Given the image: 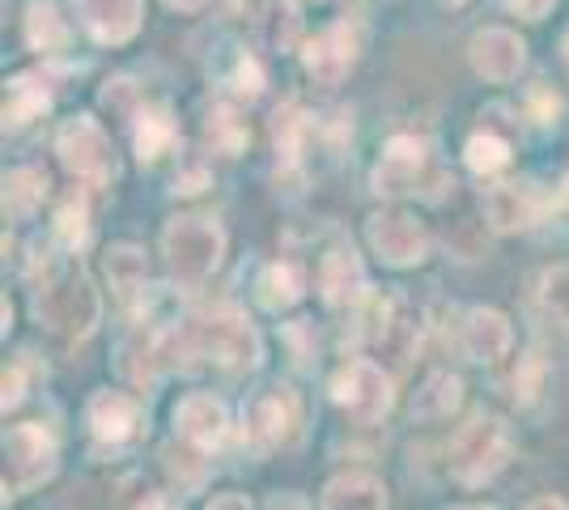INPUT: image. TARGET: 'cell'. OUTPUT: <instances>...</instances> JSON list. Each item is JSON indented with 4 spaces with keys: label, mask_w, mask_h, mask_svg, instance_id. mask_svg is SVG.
I'll list each match as a JSON object with an SVG mask.
<instances>
[{
    "label": "cell",
    "mask_w": 569,
    "mask_h": 510,
    "mask_svg": "<svg viewBox=\"0 0 569 510\" xmlns=\"http://www.w3.org/2000/svg\"><path fill=\"white\" fill-rule=\"evenodd\" d=\"M34 319L51 332L72 340L90 337L98 328V319H102V302H98L90 277L64 256L48 260L43 281L34 286Z\"/></svg>",
    "instance_id": "cell-1"
},
{
    "label": "cell",
    "mask_w": 569,
    "mask_h": 510,
    "mask_svg": "<svg viewBox=\"0 0 569 510\" xmlns=\"http://www.w3.org/2000/svg\"><path fill=\"white\" fill-rule=\"evenodd\" d=\"M179 349H188L196 358H209V362L226 366V370H247V366L260 362L263 353L256 328L230 307H213V311L191 319L188 328L179 332Z\"/></svg>",
    "instance_id": "cell-2"
},
{
    "label": "cell",
    "mask_w": 569,
    "mask_h": 510,
    "mask_svg": "<svg viewBox=\"0 0 569 510\" xmlns=\"http://www.w3.org/2000/svg\"><path fill=\"white\" fill-rule=\"evenodd\" d=\"M510 451H515V442H510V430L501 417H472L451 442V477L459 486H485L510 463Z\"/></svg>",
    "instance_id": "cell-3"
},
{
    "label": "cell",
    "mask_w": 569,
    "mask_h": 510,
    "mask_svg": "<svg viewBox=\"0 0 569 510\" xmlns=\"http://www.w3.org/2000/svg\"><path fill=\"white\" fill-rule=\"evenodd\" d=\"M167 247L170 272L183 277V281H204L217 264H221V251H226V234L221 226L209 218H174L162 234Z\"/></svg>",
    "instance_id": "cell-4"
},
{
    "label": "cell",
    "mask_w": 569,
    "mask_h": 510,
    "mask_svg": "<svg viewBox=\"0 0 569 510\" xmlns=\"http://www.w3.org/2000/svg\"><path fill=\"white\" fill-rule=\"evenodd\" d=\"M332 400L353 417V421L375 426V421H382V417L391 413L396 388H391V374H387L379 362L357 358V362L340 366V374L332 379Z\"/></svg>",
    "instance_id": "cell-5"
},
{
    "label": "cell",
    "mask_w": 569,
    "mask_h": 510,
    "mask_svg": "<svg viewBox=\"0 0 569 510\" xmlns=\"http://www.w3.org/2000/svg\"><path fill=\"white\" fill-rule=\"evenodd\" d=\"M56 149H60V162L86 179V183H107L116 179V149H111V137L98 128L90 116H77L60 128L56 137Z\"/></svg>",
    "instance_id": "cell-6"
},
{
    "label": "cell",
    "mask_w": 569,
    "mask_h": 510,
    "mask_svg": "<svg viewBox=\"0 0 569 510\" xmlns=\"http://www.w3.org/2000/svg\"><path fill=\"white\" fill-rule=\"evenodd\" d=\"M242 417H247V434L260 451L289 447L302 430V404L289 388H263L260 396H251Z\"/></svg>",
    "instance_id": "cell-7"
},
{
    "label": "cell",
    "mask_w": 569,
    "mask_h": 510,
    "mask_svg": "<svg viewBox=\"0 0 569 510\" xmlns=\"http://www.w3.org/2000/svg\"><path fill=\"white\" fill-rule=\"evenodd\" d=\"M366 239H370L382 264L391 268H412L429 256L426 226L417 218H408V213H375L366 221Z\"/></svg>",
    "instance_id": "cell-8"
},
{
    "label": "cell",
    "mask_w": 569,
    "mask_h": 510,
    "mask_svg": "<svg viewBox=\"0 0 569 510\" xmlns=\"http://www.w3.org/2000/svg\"><path fill=\"white\" fill-rule=\"evenodd\" d=\"M4 460H9V477L13 489H34L56 472V442L43 426L26 421V426H9L4 430Z\"/></svg>",
    "instance_id": "cell-9"
},
{
    "label": "cell",
    "mask_w": 569,
    "mask_h": 510,
    "mask_svg": "<svg viewBox=\"0 0 569 510\" xmlns=\"http://www.w3.org/2000/svg\"><path fill=\"white\" fill-rule=\"evenodd\" d=\"M86 421L102 447H132L144 434V404L128 391H94Z\"/></svg>",
    "instance_id": "cell-10"
},
{
    "label": "cell",
    "mask_w": 569,
    "mask_h": 510,
    "mask_svg": "<svg viewBox=\"0 0 569 510\" xmlns=\"http://www.w3.org/2000/svg\"><path fill=\"white\" fill-rule=\"evenodd\" d=\"M357 48H361V34H357V26L349 22H336L328 26L319 39H310L307 43V73L319 81V86H340L345 73L353 69L357 60Z\"/></svg>",
    "instance_id": "cell-11"
},
{
    "label": "cell",
    "mask_w": 569,
    "mask_h": 510,
    "mask_svg": "<svg viewBox=\"0 0 569 510\" xmlns=\"http://www.w3.org/2000/svg\"><path fill=\"white\" fill-rule=\"evenodd\" d=\"M426 170H429L426 141H417V137H396V141L387 146V153L379 158V167H375V192H382V196L417 192L421 179H426Z\"/></svg>",
    "instance_id": "cell-12"
},
{
    "label": "cell",
    "mask_w": 569,
    "mask_h": 510,
    "mask_svg": "<svg viewBox=\"0 0 569 510\" xmlns=\"http://www.w3.org/2000/svg\"><path fill=\"white\" fill-rule=\"evenodd\" d=\"M174 430L183 442L191 447H200V451H213L226 442L230 434V413H226V404L213 400L209 391H196L188 400H179V409H174Z\"/></svg>",
    "instance_id": "cell-13"
},
{
    "label": "cell",
    "mask_w": 569,
    "mask_h": 510,
    "mask_svg": "<svg viewBox=\"0 0 569 510\" xmlns=\"http://www.w3.org/2000/svg\"><path fill=\"white\" fill-rule=\"evenodd\" d=\"M522 64H527V48H522V39L515 30H480L472 39V69L485 81H493V86H506V81H515L522 73Z\"/></svg>",
    "instance_id": "cell-14"
},
{
    "label": "cell",
    "mask_w": 569,
    "mask_h": 510,
    "mask_svg": "<svg viewBox=\"0 0 569 510\" xmlns=\"http://www.w3.org/2000/svg\"><path fill=\"white\" fill-rule=\"evenodd\" d=\"M319 290H323V302L328 307H361L366 302V268L357 260L353 247H332L319 264Z\"/></svg>",
    "instance_id": "cell-15"
},
{
    "label": "cell",
    "mask_w": 569,
    "mask_h": 510,
    "mask_svg": "<svg viewBox=\"0 0 569 510\" xmlns=\"http://www.w3.org/2000/svg\"><path fill=\"white\" fill-rule=\"evenodd\" d=\"M141 0H77V18L98 43H128L141 30Z\"/></svg>",
    "instance_id": "cell-16"
},
{
    "label": "cell",
    "mask_w": 569,
    "mask_h": 510,
    "mask_svg": "<svg viewBox=\"0 0 569 510\" xmlns=\"http://www.w3.org/2000/svg\"><path fill=\"white\" fill-rule=\"evenodd\" d=\"M510 319L501 316V311H489V307H476L468 311V323H463V353L472 358V362H485L493 366L501 362L506 353H510Z\"/></svg>",
    "instance_id": "cell-17"
},
{
    "label": "cell",
    "mask_w": 569,
    "mask_h": 510,
    "mask_svg": "<svg viewBox=\"0 0 569 510\" xmlns=\"http://www.w3.org/2000/svg\"><path fill=\"white\" fill-rule=\"evenodd\" d=\"M485 218L493 230H522L540 218V196L531 183H493L485 192Z\"/></svg>",
    "instance_id": "cell-18"
},
{
    "label": "cell",
    "mask_w": 569,
    "mask_h": 510,
    "mask_svg": "<svg viewBox=\"0 0 569 510\" xmlns=\"http://www.w3.org/2000/svg\"><path fill=\"white\" fill-rule=\"evenodd\" d=\"M323 510H387V489L370 472H345L323 489Z\"/></svg>",
    "instance_id": "cell-19"
},
{
    "label": "cell",
    "mask_w": 569,
    "mask_h": 510,
    "mask_svg": "<svg viewBox=\"0 0 569 510\" xmlns=\"http://www.w3.org/2000/svg\"><path fill=\"white\" fill-rule=\"evenodd\" d=\"M102 268H107V281H111V290L116 298L123 302H132L137 293H144V281H149V268H144V256L137 247L119 243L111 247L107 256H102Z\"/></svg>",
    "instance_id": "cell-20"
},
{
    "label": "cell",
    "mask_w": 569,
    "mask_h": 510,
    "mask_svg": "<svg viewBox=\"0 0 569 510\" xmlns=\"http://www.w3.org/2000/svg\"><path fill=\"white\" fill-rule=\"evenodd\" d=\"M459 391H463V383L455 374H447V370L429 374V383L412 400V417L417 421H442V417H451L459 409Z\"/></svg>",
    "instance_id": "cell-21"
},
{
    "label": "cell",
    "mask_w": 569,
    "mask_h": 510,
    "mask_svg": "<svg viewBox=\"0 0 569 510\" xmlns=\"http://www.w3.org/2000/svg\"><path fill=\"white\" fill-rule=\"evenodd\" d=\"M256 298L268 311H289L298 298H302V272L293 264H268L256 286Z\"/></svg>",
    "instance_id": "cell-22"
},
{
    "label": "cell",
    "mask_w": 569,
    "mask_h": 510,
    "mask_svg": "<svg viewBox=\"0 0 569 510\" xmlns=\"http://www.w3.org/2000/svg\"><path fill=\"white\" fill-rule=\"evenodd\" d=\"M43 196H48L43 170H9L4 174V218H30Z\"/></svg>",
    "instance_id": "cell-23"
},
{
    "label": "cell",
    "mask_w": 569,
    "mask_h": 510,
    "mask_svg": "<svg viewBox=\"0 0 569 510\" xmlns=\"http://www.w3.org/2000/svg\"><path fill=\"white\" fill-rule=\"evenodd\" d=\"M174 146V120H170L167 107H144L137 116V149H141V162H158L167 149Z\"/></svg>",
    "instance_id": "cell-24"
},
{
    "label": "cell",
    "mask_w": 569,
    "mask_h": 510,
    "mask_svg": "<svg viewBox=\"0 0 569 510\" xmlns=\"http://www.w3.org/2000/svg\"><path fill=\"white\" fill-rule=\"evenodd\" d=\"M39 111H48V90L39 86V77H18V81H9V90H4V123H9V128H22V123H30Z\"/></svg>",
    "instance_id": "cell-25"
},
{
    "label": "cell",
    "mask_w": 569,
    "mask_h": 510,
    "mask_svg": "<svg viewBox=\"0 0 569 510\" xmlns=\"http://www.w3.org/2000/svg\"><path fill=\"white\" fill-rule=\"evenodd\" d=\"M260 30H263V43L272 51L293 48L298 34H302V18H298L293 0H268V9H263V18H260Z\"/></svg>",
    "instance_id": "cell-26"
},
{
    "label": "cell",
    "mask_w": 569,
    "mask_h": 510,
    "mask_svg": "<svg viewBox=\"0 0 569 510\" xmlns=\"http://www.w3.org/2000/svg\"><path fill=\"white\" fill-rule=\"evenodd\" d=\"M26 39H30V48H39V51H56L69 43V30L56 18V4H51V0H34V4H30Z\"/></svg>",
    "instance_id": "cell-27"
},
{
    "label": "cell",
    "mask_w": 569,
    "mask_h": 510,
    "mask_svg": "<svg viewBox=\"0 0 569 510\" xmlns=\"http://www.w3.org/2000/svg\"><path fill=\"white\" fill-rule=\"evenodd\" d=\"M506 162H510V146H506L501 137H493V132L468 141V167H472L476 174H498Z\"/></svg>",
    "instance_id": "cell-28"
},
{
    "label": "cell",
    "mask_w": 569,
    "mask_h": 510,
    "mask_svg": "<svg viewBox=\"0 0 569 510\" xmlns=\"http://www.w3.org/2000/svg\"><path fill=\"white\" fill-rule=\"evenodd\" d=\"M540 302H545V311L561 328H569V264H557L545 272V290H540Z\"/></svg>",
    "instance_id": "cell-29"
},
{
    "label": "cell",
    "mask_w": 569,
    "mask_h": 510,
    "mask_svg": "<svg viewBox=\"0 0 569 510\" xmlns=\"http://www.w3.org/2000/svg\"><path fill=\"white\" fill-rule=\"evenodd\" d=\"M217 77H221L226 90H234V94H242V98H256L263 86V77H260V69L251 64V56L238 48H230V73H217Z\"/></svg>",
    "instance_id": "cell-30"
},
{
    "label": "cell",
    "mask_w": 569,
    "mask_h": 510,
    "mask_svg": "<svg viewBox=\"0 0 569 510\" xmlns=\"http://www.w3.org/2000/svg\"><path fill=\"white\" fill-rule=\"evenodd\" d=\"M86 234H90V221H86V204L69 196L64 204H60V213H56V239L64 247H81L86 243Z\"/></svg>",
    "instance_id": "cell-31"
},
{
    "label": "cell",
    "mask_w": 569,
    "mask_h": 510,
    "mask_svg": "<svg viewBox=\"0 0 569 510\" xmlns=\"http://www.w3.org/2000/svg\"><path fill=\"white\" fill-rule=\"evenodd\" d=\"M209 141H213L221 153H238V149H242V141H247V128L238 123L234 111L217 107L213 116H209Z\"/></svg>",
    "instance_id": "cell-32"
},
{
    "label": "cell",
    "mask_w": 569,
    "mask_h": 510,
    "mask_svg": "<svg viewBox=\"0 0 569 510\" xmlns=\"http://www.w3.org/2000/svg\"><path fill=\"white\" fill-rule=\"evenodd\" d=\"M540 391H545V353H527L515 374V396H519V404H536Z\"/></svg>",
    "instance_id": "cell-33"
},
{
    "label": "cell",
    "mask_w": 569,
    "mask_h": 510,
    "mask_svg": "<svg viewBox=\"0 0 569 510\" xmlns=\"http://www.w3.org/2000/svg\"><path fill=\"white\" fill-rule=\"evenodd\" d=\"M22 388H26V379H22V366L13 362V366H4V413L22 400Z\"/></svg>",
    "instance_id": "cell-34"
},
{
    "label": "cell",
    "mask_w": 569,
    "mask_h": 510,
    "mask_svg": "<svg viewBox=\"0 0 569 510\" xmlns=\"http://www.w3.org/2000/svg\"><path fill=\"white\" fill-rule=\"evenodd\" d=\"M519 18H527V22H540V18H548V9L557 4V0H506Z\"/></svg>",
    "instance_id": "cell-35"
},
{
    "label": "cell",
    "mask_w": 569,
    "mask_h": 510,
    "mask_svg": "<svg viewBox=\"0 0 569 510\" xmlns=\"http://www.w3.org/2000/svg\"><path fill=\"white\" fill-rule=\"evenodd\" d=\"M137 510H183L170 493H144V502Z\"/></svg>",
    "instance_id": "cell-36"
},
{
    "label": "cell",
    "mask_w": 569,
    "mask_h": 510,
    "mask_svg": "<svg viewBox=\"0 0 569 510\" xmlns=\"http://www.w3.org/2000/svg\"><path fill=\"white\" fill-rule=\"evenodd\" d=\"M209 510H251V502H247L242 493H221V498L209 502Z\"/></svg>",
    "instance_id": "cell-37"
},
{
    "label": "cell",
    "mask_w": 569,
    "mask_h": 510,
    "mask_svg": "<svg viewBox=\"0 0 569 510\" xmlns=\"http://www.w3.org/2000/svg\"><path fill=\"white\" fill-rule=\"evenodd\" d=\"M522 510H569L561 498H536V502H527Z\"/></svg>",
    "instance_id": "cell-38"
},
{
    "label": "cell",
    "mask_w": 569,
    "mask_h": 510,
    "mask_svg": "<svg viewBox=\"0 0 569 510\" xmlns=\"http://www.w3.org/2000/svg\"><path fill=\"white\" fill-rule=\"evenodd\" d=\"M272 510H307V507H302L298 498H277V502H272Z\"/></svg>",
    "instance_id": "cell-39"
},
{
    "label": "cell",
    "mask_w": 569,
    "mask_h": 510,
    "mask_svg": "<svg viewBox=\"0 0 569 510\" xmlns=\"http://www.w3.org/2000/svg\"><path fill=\"white\" fill-rule=\"evenodd\" d=\"M170 9H183V13H191V9H200V4H204V0H167Z\"/></svg>",
    "instance_id": "cell-40"
},
{
    "label": "cell",
    "mask_w": 569,
    "mask_h": 510,
    "mask_svg": "<svg viewBox=\"0 0 569 510\" xmlns=\"http://www.w3.org/2000/svg\"><path fill=\"white\" fill-rule=\"evenodd\" d=\"M451 510H493V507H451Z\"/></svg>",
    "instance_id": "cell-41"
},
{
    "label": "cell",
    "mask_w": 569,
    "mask_h": 510,
    "mask_svg": "<svg viewBox=\"0 0 569 510\" xmlns=\"http://www.w3.org/2000/svg\"><path fill=\"white\" fill-rule=\"evenodd\" d=\"M561 51H566V64H569V34H566V43H561Z\"/></svg>",
    "instance_id": "cell-42"
},
{
    "label": "cell",
    "mask_w": 569,
    "mask_h": 510,
    "mask_svg": "<svg viewBox=\"0 0 569 510\" xmlns=\"http://www.w3.org/2000/svg\"><path fill=\"white\" fill-rule=\"evenodd\" d=\"M447 4H463V0H447Z\"/></svg>",
    "instance_id": "cell-43"
},
{
    "label": "cell",
    "mask_w": 569,
    "mask_h": 510,
    "mask_svg": "<svg viewBox=\"0 0 569 510\" xmlns=\"http://www.w3.org/2000/svg\"><path fill=\"white\" fill-rule=\"evenodd\" d=\"M566 196H569V179H566Z\"/></svg>",
    "instance_id": "cell-44"
}]
</instances>
